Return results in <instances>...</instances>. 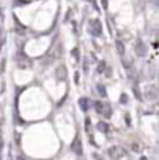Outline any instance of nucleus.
I'll return each instance as SVG.
<instances>
[{
  "label": "nucleus",
  "instance_id": "1",
  "mask_svg": "<svg viewBox=\"0 0 159 160\" xmlns=\"http://www.w3.org/2000/svg\"><path fill=\"white\" fill-rule=\"evenodd\" d=\"M108 156H109L111 159L119 160L120 157L126 156V152H125V149H123V148H120V146H112V148H109V149H108Z\"/></svg>",
  "mask_w": 159,
  "mask_h": 160
},
{
  "label": "nucleus",
  "instance_id": "2",
  "mask_svg": "<svg viewBox=\"0 0 159 160\" xmlns=\"http://www.w3.org/2000/svg\"><path fill=\"white\" fill-rule=\"evenodd\" d=\"M106 104H103L102 101H97L95 103V110L98 112V113H103L105 117H111V109H106Z\"/></svg>",
  "mask_w": 159,
  "mask_h": 160
},
{
  "label": "nucleus",
  "instance_id": "3",
  "mask_svg": "<svg viewBox=\"0 0 159 160\" xmlns=\"http://www.w3.org/2000/svg\"><path fill=\"white\" fill-rule=\"evenodd\" d=\"M147 98L148 100H156V87L155 86H150V92L147 93Z\"/></svg>",
  "mask_w": 159,
  "mask_h": 160
},
{
  "label": "nucleus",
  "instance_id": "4",
  "mask_svg": "<svg viewBox=\"0 0 159 160\" xmlns=\"http://www.w3.org/2000/svg\"><path fill=\"white\" fill-rule=\"evenodd\" d=\"M80 104L83 106V107H81L83 110H86V109H87V107H86V106H87V101H86V100H80Z\"/></svg>",
  "mask_w": 159,
  "mask_h": 160
},
{
  "label": "nucleus",
  "instance_id": "5",
  "mask_svg": "<svg viewBox=\"0 0 159 160\" xmlns=\"http://www.w3.org/2000/svg\"><path fill=\"white\" fill-rule=\"evenodd\" d=\"M98 128H100V129H103V131H105V134L108 132V126H106L105 123H98Z\"/></svg>",
  "mask_w": 159,
  "mask_h": 160
}]
</instances>
